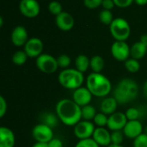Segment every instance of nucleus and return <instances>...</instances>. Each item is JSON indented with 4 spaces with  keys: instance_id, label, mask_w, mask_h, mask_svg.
<instances>
[{
    "instance_id": "16",
    "label": "nucleus",
    "mask_w": 147,
    "mask_h": 147,
    "mask_svg": "<svg viewBox=\"0 0 147 147\" xmlns=\"http://www.w3.org/2000/svg\"><path fill=\"white\" fill-rule=\"evenodd\" d=\"M92 139L100 146H109L111 143V133L105 127H96L93 133Z\"/></svg>"
},
{
    "instance_id": "40",
    "label": "nucleus",
    "mask_w": 147,
    "mask_h": 147,
    "mask_svg": "<svg viewBox=\"0 0 147 147\" xmlns=\"http://www.w3.org/2000/svg\"><path fill=\"white\" fill-rule=\"evenodd\" d=\"M32 147H48V145L47 143H40V142H36L35 144L33 145Z\"/></svg>"
},
{
    "instance_id": "18",
    "label": "nucleus",
    "mask_w": 147,
    "mask_h": 147,
    "mask_svg": "<svg viewBox=\"0 0 147 147\" xmlns=\"http://www.w3.org/2000/svg\"><path fill=\"white\" fill-rule=\"evenodd\" d=\"M16 143L15 134L8 127L0 128V147H14Z\"/></svg>"
},
{
    "instance_id": "43",
    "label": "nucleus",
    "mask_w": 147,
    "mask_h": 147,
    "mask_svg": "<svg viewBox=\"0 0 147 147\" xmlns=\"http://www.w3.org/2000/svg\"><path fill=\"white\" fill-rule=\"evenodd\" d=\"M144 94H146V96H147V81L144 85Z\"/></svg>"
},
{
    "instance_id": "44",
    "label": "nucleus",
    "mask_w": 147,
    "mask_h": 147,
    "mask_svg": "<svg viewBox=\"0 0 147 147\" xmlns=\"http://www.w3.org/2000/svg\"><path fill=\"white\" fill-rule=\"evenodd\" d=\"M107 147H123L122 146H118V145H113V144H111L110 146H109Z\"/></svg>"
},
{
    "instance_id": "41",
    "label": "nucleus",
    "mask_w": 147,
    "mask_h": 147,
    "mask_svg": "<svg viewBox=\"0 0 147 147\" xmlns=\"http://www.w3.org/2000/svg\"><path fill=\"white\" fill-rule=\"evenodd\" d=\"M140 42H141L142 43H144L146 46H147V34H145V35L141 36V37H140Z\"/></svg>"
},
{
    "instance_id": "19",
    "label": "nucleus",
    "mask_w": 147,
    "mask_h": 147,
    "mask_svg": "<svg viewBox=\"0 0 147 147\" xmlns=\"http://www.w3.org/2000/svg\"><path fill=\"white\" fill-rule=\"evenodd\" d=\"M117 106L118 102L114 97H107L102 101L100 110L101 113H103L106 115H111L116 112Z\"/></svg>"
},
{
    "instance_id": "35",
    "label": "nucleus",
    "mask_w": 147,
    "mask_h": 147,
    "mask_svg": "<svg viewBox=\"0 0 147 147\" xmlns=\"http://www.w3.org/2000/svg\"><path fill=\"white\" fill-rule=\"evenodd\" d=\"M84 5L90 9H95L102 5V0H84Z\"/></svg>"
},
{
    "instance_id": "27",
    "label": "nucleus",
    "mask_w": 147,
    "mask_h": 147,
    "mask_svg": "<svg viewBox=\"0 0 147 147\" xmlns=\"http://www.w3.org/2000/svg\"><path fill=\"white\" fill-rule=\"evenodd\" d=\"M108 120L109 117L106 114H104L103 113H97L93 120V122L96 126V127H105L108 125Z\"/></svg>"
},
{
    "instance_id": "46",
    "label": "nucleus",
    "mask_w": 147,
    "mask_h": 147,
    "mask_svg": "<svg viewBox=\"0 0 147 147\" xmlns=\"http://www.w3.org/2000/svg\"><path fill=\"white\" fill-rule=\"evenodd\" d=\"M145 133H146V134H147V126H146V128H145Z\"/></svg>"
},
{
    "instance_id": "39",
    "label": "nucleus",
    "mask_w": 147,
    "mask_h": 147,
    "mask_svg": "<svg viewBox=\"0 0 147 147\" xmlns=\"http://www.w3.org/2000/svg\"><path fill=\"white\" fill-rule=\"evenodd\" d=\"M102 7L104 8V10H110L111 9H113V7L115 5L114 0H102Z\"/></svg>"
},
{
    "instance_id": "26",
    "label": "nucleus",
    "mask_w": 147,
    "mask_h": 147,
    "mask_svg": "<svg viewBox=\"0 0 147 147\" xmlns=\"http://www.w3.org/2000/svg\"><path fill=\"white\" fill-rule=\"evenodd\" d=\"M124 65H125L126 69H127L129 73H132V74L137 73V72H139V70L140 69V63L139 60L134 59V58H132V57L129 58L128 60H127V61L124 62Z\"/></svg>"
},
{
    "instance_id": "22",
    "label": "nucleus",
    "mask_w": 147,
    "mask_h": 147,
    "mask_svg": "<svg viewBox=\"0 0 147 147\" xmlns=\"http://www.w3.org/2000/svg\"><path fill=\"white\" fill-rule=\"evenodd\" d=\"M104 59L100 55H94L90 59V68L93 73H101L104 68Z\"/></svg>"
},
{
    "instance_id": "4",
    "label": "nucleus",
    "mask_w": 147,
    "mask_h": 147,
    "mask_svg": "<svg viewBox=\"0 0 147 147\" xmlns=\"http://www.w3.org/2000/svg\"><path fill=\"white\" fill-rule=\"evenodd\" d=\"M58 80L63 88L76 90L82 87L84 81V76L83 73L76 68H66L59 73Z\"/></svg>"
},
{
    "instance_id": "17",
    "label": "nucleus",
    "mask_w": 147,
    "mask_h": 147,
    "mask_svg": "<svg viewBox=\"0 0 147 147\" xmlns=\"http://www.w3.org/2000/svg\"><path fill=\"white\" fill-rule=\"evenodd\" d=\"M56 24L59 29L63 31L71 30L74 26V19L71 15L67 12H62L56 16Z\"/></svg>"
},
{
    "instance_id": "31",
    "label": "nucleus",
    "mask_w": 147,
    "mask_h": 147,
    "mask_svg": "<svg viewBox=\"0 0 147 147\" xmlns=\"http://www.w3.org/2000/svg\"><path fill=\"white\" fill-rule=\"evenodd\" d=\"M57 62H58L59 68L66 69L71 64V58L67 55H60L57 58Z\"/></svg>"
},
{
    "instance_id": "12",
    "label": "nucleus",
    "mask_w": 147,
    "mask_h": 147,
    "mask_svg": "<svg viewBox=\"0 0 147 147\" xmlns=\"http://www.w3.org/2000/svg\"><path fill=\"white\" fill-rule=\"evenodd\" d=\"M19 10L23 16L32 18L40 13V5L36 0H22L19 3Z\"/></svg>"
},
{
    "instance_id": "21",
    "label": "nucleus",
    "mask_w": 147,
    "mask_h": 147,
    "mask_svg": "<svg viewBox=\"0 0 147 147\" xmlns=\"http://www.w3.org/2000/svg\"><path fill=\"white\" fill-rule=\"evenodd\" d=\"M75 66L76 69L84 74L90 67V59L85 55H79L75 60Z\"/></svg>"
},
{
    "instance_id": "25",
    "label": "nucleus",
    "mask_w": 147,
    "mask_h": 147,
    "mask_svg": "<svg viewBox=\"0 0 147 147\" xmlns=\"http://www.w3.org/2000/svg\"><path fill=\"white\" fill-rule=\"evenodd\" d=\"M41 120H42V124H45L48 126H50L51 128H53L55 126H58V116L54 115L53 113H44L41 116Z\"/></svg>"
},
{
    "instance_id": "29",
    "label": "nucleus",
    "mask_w": 147,
    "mask_h": 147,
    "mask_svg": "<svg viewBox=\"0 0 147 147\" xmlns=\"http://www.w3.org/2000/svg\"><path fill=\"white\" fill-rule=\"evenodd\" d=\"M124 133L121 131H114L111 133V143L113 145H118L121 146V143L123 142Z\"/></svg>"
},
{
    "instance_id": "8",
    "label": "nucleus",
    "mask_w": 147,
    "mask_h": 147,
    "mask_svg": "<svg viewBox=\"0 0 147 147\" xmlns=\"http://www.w3.org/2000/svg\"><path fill=\"white\" fill-rule=\"evenodd\" d=\"M111 54L115 60L125 62L131 55V49L126 42L115 41L111 46Z\"/></svg>"
},
{
    "instance_id": "28",
    "label": "nucleus",
    "mask_w": 147,
    "mask_h": 147,
    "mask_svg": "<svg viewBox=\"0 0 147 147\" xmlns=\"http://www.w3.org/2000/svg\"><path fill=\"white\" fill-rule=\"evenodd\" d=\"M99 18L102 23H104L106 25H109V26L114 21L113 14L111 13L110 10H103L102 11H101V13L99 15Z\"/></svg>"
},
{
    "instance_id": "32",
    "label": "nucleus",
    "mask_w": 147,
    "mask_h": 147,
    "mask_svg": "<svg viewBox=\"0 0 147 147\" xmlns=\"http://www.w3.org/2000/svg\"><path fill=\"white\" fill-rule=\"evenodd\" d=\"M127 120H138L140 117V111L136 107H130L125 113Z\"/></svg>"
},
{
    "instance_id": "24",
    "label": "nucleus",
    "mask_w": 147,
    "mask_h": 147,
    "mask_svg": "<svg viewBox=\"0 0 147 147\" xmlns=\"http://www.w3.org/2000/svg\"><path fill=\"white\" fill-rule=\"evenodd\" d=\"M28 57L24 50H18L12 55V62L16 66H22L26 63Z\"/></svg>"
},
{
    "instance_id": "20",
    "label": "nucleus",
    "mask_w": 147,
    "mask_h": 147,
    "mask_svg": "<svg viewBox=\"0 0 147 147\" xmlns=\"http://www.w3.org/2000/svg\"><path fill=\"white\" fill-rule=\"evenodd\" d=\"M147 52V46L142 43L140 41L135 42L131 47V57L136 60L142 59Z\"/></svg>"
},
{
    "instance_id": "15",
    "label": "nucleus",
    "mask_w": 147,
    "mask_h": 147,
    "mask_svg": "<svg viewBox=\"0 0 147 147\" xmlns=\"http://www.w3.org/2000/svg\"><path fill=\"white\" fill-rule=\"evenodd\" d=\"M11 42L16 47L23 46L28 41L27 29L23 26H16L11 32Z\"/></svg>"
},
{
    "instance_id": "5",
    "label": "nucleus",
    "mask_w": 147,
    "mask_h": 147,
    "mask_svg": "<svg viewBox=\"0 0 147 147\" xmlns=\"http://www.w3.org/2000/svg\"><path fill=\"white\" fill-rule=\"evenodd\" d=\"M110 32L116 41L125 42L130 36L131 28L125 19L118 17L114 19L110 24Z\"/></svg>"
},
{
    "instance_id": "7",
    "label": "nucleus",
    "mask_w": 147,
    "mask_h": 147,
    "mask_svg": "<svg viewBox=\"0 0 147 147\" xmlns=\"http://www.w3.org/2000/svg\"><path fill=\"white\" fill-rule=\"evenodd\" d=\"M33 138L36 142L40 143H48L50 140L53 139V128L45 125V124H38L36 125L32 131Z\"/></svg>"
},
{
    "instance_id": "42",
    "label": "nucleus",
    "mask_w": 147,
    "mask_h": 147,
    "mask_svg": "<svg viewBox=\"0 0 147 147\" xmlns=\"http://www.w3.org/2000/svg\"><path fill=\"white\" fill-rule=\"evenodd\" d=\"M135 3L139 5H146L147 3V0H134Z\"/></svg>"
},
{
    "instance_id": "38",
    "label": "nucleus",
    "mask_w": 147,
    "mask_h": 147,
    "mask_svg": "<svg viewBox=\"0 0 147 147\" xmlns=\"http://www.w3.org/2000/svg\"><path fill=\"white\" fill-rule=\"evenodd\" d=\"M47 145L48 147H63V142L59 139L53 138L47 143Z\"/></svg>"
},
{
    "instance_id": "36",
    "label": "nucleus",
    "mask_w": 147,
    "mask_h": 147,
    "mask_svg": "<svg viewBox=\"0 0 147 147\" xmlns=\"http://www.w3.org/2000/svg\"><path fill=\"white\" fill-rule=\"evenodd\" d=\"M7 112V102L3 96H0V117L3 118Z\"/></svg>"
},
{
    "instance_id": "3",
    "label": "nucleus",
    "mask_w": 147,
    "mask_h": 147,
    "mask_svg": "<svg viewBox=\"0 0 147 147\" xmlns=\"http://www.w3.org/2000/svg\"><path fill=\"white\" fill-rule=\"evenodd\" d=\"M139 94V87L135 81L132 79L121 80L113 93V97L118 104H125L134 101Z\"/></svg>"
},
{
    "instance_id": "10",
    "label": "nucleus",
    "mask_w": 147,
    "mask_h": 147,
    "mask_svg": "<svg viewBox=\"0 0 147 147\" xmlns=\"http://www.w3.org/2000/svg\"><path fill=\"white\" fill-rule=\"evenodd\" d=\"M127 116L124 113L121 112H115V113L109 115L107 127L114 132V131H121L124 129L125 126L127 123Z\"/></svg>"
},
{
    "instance_id": "2",
    "label": "nucleus",
    "mask_w": 147,
    "mask_h": 147,
    "mask_svg": "<svg viewBox=\"0 0 147 147\" xmlns=\"http://www.w3.org/2000/svg\"><path fill=\"white\" fill-rule=\"evenodd\" d=\"M86 88L96 97L108 96L112 89L111 81L101 73H91L86 78Z\"/></svg>"
},
{
    "instance_id": "34",
    "label": "nucleus",
    "mask_w": 147,
    "mask_h": 147,
    "mask_svg": "<svg viewBox=\"0 0 147 147\" xmlns=\"http://www.w3.org/2000/svg\"><path fill=\"white\" fill-rule=\"evenodd\" d=\"M134 147H147V134L143 133L134 139Z\"/></svg>"
},
{
    "instance_id": "9",
    "label": "nucleus",
    "mask_w": 147,
    "mask_h": 147,
    "mask_svg": "<svg viewBox=\"0 0 147 147\" xmlns=\"http://www.w3.org/2000/svg\"><path fill=\"white\" fill-rule=\"evenodd\" d=\"M95 129L96 127L93 122L82 120L74 126V134L80 140L90 139L93 136Z\"/></svg>"
},
{
    "instance_id": "30",
    "label": "nucleus",
    "mask_w": 147,
    "mask_h": 147,
    "mask_svg": "<svg viewBox=\"0 0 147 147\" xmlns=\"http://www.w3.org/2000/svg\"><path fill=\"white\" fill-rule=\"evenodd\" d=\"M48 10L53 15H59L62 13V5L58 1H53L48 4Z\"/></svg>"
},
{
    "instance_id": "33",
    "label": "nucleus",
    "mask_w": 147,
    "mask_h": 147,
    "mask_svg": "<svg viewBox=\"0 0 147 147\" xmlns=\"http://www.w3.org/2000/svg\"><path fill=\"white\" fill-rule=\"evenodd\" d=\"M75 147H100V146L92 138H90L79 140Z\"/></svg>"
},
{
    "instance_id": "13",
    "label": "nucleus",
    "mask_w": 147,
    "mask_h": 147,
    "mask_svg": "<svg viewBox=\"0 0 147 147\" xmlns=\"http://www.w3.org/2000/svg\"><path fill=\"white\" fill-rule=\"evenodd\" d=\"M92 94L86 87H81L74 90L72 94V100L81 107L90 105L92 101Z\"/></svg>"
},
{
    "instance_id": "6",
    "label": "nucleus",
    "mask_w": 147,
    "mask_h": 147,
    "mask_svg": "<svg viewBox=\"0 0 147 147\" xmlns=\"http://www.w3.org/2000/svg\"><path fill=\"white\" fill-rule=\"evenodd\" d=\"M36 66L40 72L45 74H53L59 68L57 58L48 54H42L37 57Z\"/></svg>"
},
{
    "instance_id": "1",
    "label": "nucleus",
    "mask_w": 147,
    "mask_h": 147,
    "mask_svg": "<svg viewBox=\"0 0 147 147\" xmlns=\"http://www.w3.org/2000/svg\"><path fill=\"white\" fill-rule=\"evenodd\" d=\"M56 115L65 126H75L82 120V107L73 100L62 99L56 105Z\"/></svg>"
},
{
    "instance_id": "37",
    "label": "nucleus",
    "mask_w": 147,
    "mask_h": 147,
    "mask_svg": "<svg viewBox=\"0 0 147 147\" xmlns=\"http://www.w3.org/2000/svg\"><path fill=\"white\" fill-rule=\"evenodd\" d=\"M115 2V4L117 5L118 7H121V8H126V7H128L130 6L134 0H114Z\"/></svg>"
},
{
    "instance_id": "23",
    "label": "nucleus",
    "mask_w": 147,
    "mask_h": 147,
    "mask_svg": "<svg viewBox=\"0 0 147 147\" xmlns=\"http://www.w3.org/2000/svg\"><path fill=\"white\" fill-rule=\"evenodd\" d=\"M96 111L95 107L91 105H87L82 107V120L91 121L96 115Z\"/></svg>"
},
{
    "instance_id": "45",
    "label": "nucleus",
    "mask_w": 147,
    "mask_h": 147,
    "mask_svg": "<svg viewBox=\"0 0 147 147\" xmlns=\"http://www.w3.org/2000/svg\"><path fill=\"white\" fill-rule=\"evenodd\" d=\"M3 17H0V26H1V27L3 26Z\"/></svg>"
},
{
    "instance_id": "11",
    "label": "nucleus",
    "mask_w": 147,
    "mask_h": 147,
    "mask_svg": "<svg viewBox=\"0 0 147 147\" xmlns=\"http://www.w3.org/2000/svg\"><path fill=\"white\" fill-rule=\"evenodd\" d=\"M24 51L30 58H37L42 55L43 42L37 37L28 39L27 43L24 45Z\"/></svg>"
},
{
    "instance_id": "14",
    "label": "nucleus",
    "mask_w": 147,
    "mask_h": 147,
    "mask_svg": "<svg viewBox=\"0 0 147 147\" xmlns=\"http://www.w3.org/2000/svg\"><path fill=\"white\" fill-rule=\"evenodd\" d=\"M143 126L141 122L138 120H128L123 129L124 135L131 139H135L140 134L143 133Z\"/></svg>"
}]
</instances>
